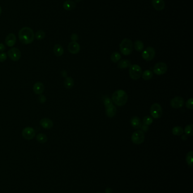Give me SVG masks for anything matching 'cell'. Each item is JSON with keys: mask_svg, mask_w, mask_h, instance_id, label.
<instances>
[{"mask_svg": "<svg viewBox=\"0 0 193 193\" xmlns=\"http://www.w3.org/2000/svg\"><path fill=\"white\" fill-rule=\"evenodd\" d=\"M63 7L65 10H73L76 7V4L75 2L71 0H66L65 1L63 4Z\"/></svg>", "mask_w": 193, "mask_h": 193, "instance_id": "cell-17", "label": "cell"}, {"mask_svg": "<svg viewBox=\"0 0 193 193\" xmlns=\"http://www.w3.org/2000/svg\"><path fill=\"white\" fill-rule=\"evenodd\" d=\"M7 59V55L5 53H1L0 54V62H4Z\"/></svg>", "mask_w": 193, "mask_h": 193, "instance_id": "cell-34", "label": "cell"}, {"mask_svg": "<svg viewBox=\"0 0 193 193\" xmlns=\"http://www.w3.org/2000/svg\"><path fill=\"white\" fill-rule=\"evenodd\" d=\"M150 113L154 119L161 118L163 114V110L161 106L157 103L153 104L151 107Z\"/></svg>", "mask_w": 193, "mask_h": 193, "instance_id": "cell-6", "label": "cell"}, {"mask_svg": "<svg viewBox=\"0 0 193 193\" xmlns=\"http://www.w3.org/2000/svg\"><path fill=\"white\" fill-rule=\"evenodd\" d=\"M129 76L130 78L134 80L140 79L142 74L141 67L138 64H133L129 67Z\"/></svg>", "mask_w": 193, "mask_h": 193, "instance_id": "cell-4", "label": "cell"}, {"mask_svg": "<svg viewBox=\"0 0 193 193\" xmlns=\"http://www.w3.org/2000/svg\"><path fill=\"white\" fill-rule=\"evenodd\" d=\"M40 124L43 128L46 129H52L53 127V122L48 118H43L40 120Z\"/></svg>", "mask_w": 193, "mask_h": 193, "instance_id": "cell-13", "label": "cell"}, {"mask_svg": "<svg viewBox=\"0 0 193 193\" xmlns=\"http://www.w3.org/2000/svg\"><path fill=\"white\" fill-rule=\"evenodd\" d=\"M186 107L189 110H193V99L192 98H190L189 99L188 101L186 102Z\"/></svg>", "mask_w": 193, "mask_h": 193, "instance_id": "cell-33", "label": "cell"}, {"mask_svg": "<svg viewBox=\"0 0 193 193\" xmlns=\"http://www.w3.org/2000/svg\"><path fill=\"white\" fill-rule=\"evenodd\" d=\"M120 50L124 55H129L133 50V43L131 40L125 38L120 44Z\"/></svg>", "mask_w": 193, "mask_h": 193, "instance_id": "cell-3", "label": "cell"}, {"mask_svg": "<svg viewBox=\"0 0 193 193\" xmlns=\"http://www.w3.org/2000/svg\"><path fill=\"white\" fill-rule=\"evenodd\" d=\"M22 136L24 139L31 140L33 139L36 136V132L34 129L31 127H26L22 130Z\"/></svg>", "mask_w": 193, "mask_h": 193, "instance_id": "cell-9", "label": "cell"}, {"mask_svg": "<svg viewBox=\"0 0 193 193\" xmlns=\"http://www.w3.org/2000/svg\"><path fill=\"white\" fill-rule=\"evenodd\" d=\"M121 55L118 52H114L111 56V59L114 63H116L121 59Z\"/></svg>", "mask_w": 193, "mask_h": 193, "instance_id": "cell-28", "label": "cell"}, {"mask_svg": "<svg viewBox=\"0 0 193 193\" xmlns=\"http://www.w3.org/2000/svg\"><path fill=\"white\" fill-rule=\"evenodd\" d=\"M181 138H182V139L183 140H186V139H187V138H188V137H187V136L186 135H183Z\"/></svg>", "mask_w": 193, "mask_h": 193, "instance_id": "cell-41", "label": "cell"}, {"mask_svg": "<svg viewBox=\"0 0 193 193\" xmlns=\"http://www.w3.org/2000/svg\"><path fill=\"white\" fill-rule=\"evenodd\" d=\"M142 58L145 61H151L155 58V49L152 47H147L145 49L142 54Z\"/></svg>", "mask_w": 193, "mask_h": 193, "instance_id": "cell-7", "label": "cell"}, {"mask_svg": "<svg viewBox=\"0 0 193 193\" xmlns=\"http://www.w3.org/2000/svg\"><path fill=\"white\" fill-rule=\"evenodd\" d=\"M144 48L143 43L140 40H137L134 43V48L137 52H142Z\"/></svg>", "mask_w": 193, "mask_h": 193, "instance_id": "cell-24", "label": "cell"}, {"mask_svg": "<svg viewBox=\"0 0 193 193\" xmlns=\"http://www.w3.org/2000/svg\"><path fill=\"white\" fill-rule=\"evenodd\" d=\"M153 72L150 70H145L142 74V78L145 80H149L153 77Z\"/></svg>", "mask_w": 193, "mask_h": 193, "instance_id": "cell-23", "label": "cell"}, {"mask_svg": "<svg viewBox=\"0 0 193 193\" xmlns=\"http://www.w3.org/2000/svg\"><path fill=\"white\" fill-rule=\"evenodd\" d=\"M62 74H62V76H63L64 77H66V76H67V72H66V71H63L62 72Z\"/></svg>", "mask_w": 193, "mask_h": 193, "instance_id": "cell-40", "label": "cell"}, {"mask_svg": "<svg viewBox=\"0 0 193 193\" xmlns=\"http://www.w3.org/2000/svg\"><path fill=\"white\" fill-rule=\"evenodd\" d=\"M5 50V45L3 43H0V52H2Z\"/></svg>", "mask_w": 193, "mask_h": 193, "instance_id": "cell-38", "label": "cell"}, {"mask_svg": "<svg viewBox=\"0 0 193 193\" xmlns=\"http://www.w3.org/2000/svg\"><path fill=\"white\" fill-rule=\"evenodd\" d=\"M131 126L135 129L140 128L142 126V123L140 118L137 116H134L130 120Z\"/></svg>", "mask_w": 193, "mask_h": 193, "instance_id": "cell-18", "label": "cell"}, {"mask_svg": "<svg viewBox=\"0 0 193 193\" xmlns=\"http://www.w3.org/2000/svg\"><path fill=\"white\" fill-rule=\"evenodd\" d=\"M183 133V129L181 127L176 126L172 129V133L174 136H181Z\"/></svg>", "mask_w": 193, "mask_h": 193, "instance_id": "cell-25", "label": "cell"}, {"mask_svg": "<svg viewBox=\"0 0 193 193\" xmlns=\"http://www.w3.org/2000/svg\"><path fill=\"white\" fill-rule=\"evenodd\" d=\"M71 40H73V41H76V40H78V35L76 33L72 34V35L71 36Z\"/></svg>", "mask_w": 193, "mask_h": 193, "instance_id": "cell-36", "label": "cell"}, {"mask_svg": "<svg viewBox=\"0 0 193 193\" xmlns=\"http://www.w3.org/2000/svg\"><path fill=\"white\" fill-rule=\"evenodd\" d=\"M46 100H47L46 99V98L44 96H43V95H40L39 96V101H40V103H44V102L46 101Z\"/></svg>", "mask_w": 193, "mask_h": 193, "instance_id": "cell-37", "label": "cell"}, {"mask_svg": "<svg viewBox=\"0 0 193 193\" xmlns=\"http://www.w3.org/2000/svg\"><path fill=\"white\" fill-rule=\"evenodd\" d=\"M116 112H117L116 107H115V106H114L113 105L110 107L106 108L105 113L107 116L109 118L114 117L116 114Z\"/></svg>", "mask_w": 193, "mask_h": 193, "instance_id": "cell-19", "label": "cell"}, {"mask_svg": "<svg viewBox=\"0 0 193 193\" xmlns=\"http://www.w3.org/2000/svg\"><path fill=\"white\" fill-rule=\"evenodd\" d=\"M74 84V81L71 77H66L64 81L65 88L70 89H71Z\"/></svg>", "mask_w": 193, "mask_h": 193, "instance_id": "cell-21", "label": "cell"}, {"mask_svg": "<svg viewBox=\"0 0 193 193\" xmlns=\"http://www.w3.org/2000/svg\"><path fill=\"white\" fill-rule=\"evenodd\" d=\"M145 133L141 130H138L134 132L131 136V141L135 145L142 144L145 141Z\"/></svg>", "mask_w": 193, "mask_h": 193, "instance_id": "cell-5", "label": "cell"}, {"mask_svg": "<svg viewBox=\"0 0 193 193\" xmlns=\"http://www.w3.org/2000/svg\"><path fill=\"white\" fill-rule=\"evenodd\" d=\"M8 56L11 60L16 62L21 58V53L18 49L12 48L8 51Z\"/></svg>", "mask_w": 193, "mask_h": 193, "instance_id": "cell-10", "label": "cell"}, {"mask_svg": "<svg viewBox=\"0 0 193 193\" xmlns=\"http://www.w3.org/2000/svg\"><path fill=\"white\" fill-rule=\"evenodd\" d=\"M44 89H45L44 85L41 82L36 83L33 86V92L38 95H41L44 91Z\"/></svg>", "mask_w": 193, "mask_h": 193, "instance_id": "cell-15", "label": "cell"}, {"mask_svg": "<svg viewBox=\"0 0 193 193\" xmlns=\"http://www.w3.org/2000/svg\"><path fill=\"white\" fill-rule=\"evenodd\" d=\"M36 139L41 144H44L47 141V137L45 134L39 133L36 136Z\"/></svg>", "mask_w": 193, "mask_h": 193, "instance_id": "cell-27", "label": "cell"}, {"mask_svg": "<svg viewBox=\"0 0 193 193\" xmlns=\"http://www.w3.org/2000/svg\"><path fill=\"white\" fill-rule=\"evenodd\" d=\"M16 36L13 33L9 34L5 38L6 44L9 47H13L16 44Z\"/></svg>", "mask_w": 193, "mask_h": 193, "instance_id": "cell-16", "label": "cell"}, {"mask_svg": "<svg viewBox=\"0 0 193 193\" xmlns=\"http://www.w3.org/2000/svg\"><path fill=\"white\" fill-rule=\"evenodd\" d=\"M148 126L147 125H142L141 127H140V129H141V130L143 132H147L148 130Z\"/></svg>", "mask_w": 193, "mask_h": 193, "instance_id": "cell-35", "label": "cell"}, {"mask_svg": "<svg viewBox=\"0 0 193 193\" xmlns=\"http://www.w3.org/2000/svg\"><path fill=\"white\" fill-rule=\"evenodd\" d=\"M131 66V62L128 59H123L118 62L117 66L120 69H125Z\"/></svg>", "mask_w": 193, "mask_h": 193, "instance_id": "cell-22", "label": "cell"}, {"mask_svg": "<svg viewBox=\"0 0 193 193\" xmlns=\"http://www.w3.org/2000/svg\"><path fill=\"white\" fill-rule=\"evenodd\" d=\"M193 151H190L188 152L186 156V161L187 162V164L190 167L193 166Z\"/></svg>", "mask_w": 193, "mask_h": 193, "instance_id": "cell-26", "label": "cell"}, {"mask_svg": "<svg viewBox=\"0 0 193 193\" xmlns=\"http://www.w3.org/2000/svg\"><path fill=\"white\" fill-rule=\"evenodd\" d=\"M168 70L167 65L164 62H158L154 66L153 71L157 75L165 74Z\"/></svg>", "mask_w": 193, "mask_h": 193, "instance_id": "cell-8", "label": "cell"}, {"mask_svg": "<svg viewBox=\"0 0 193 193\" xmlns=\"http://www.w3.org/2000/svg\"><path fill=\"white\" fill-rule=\"evenodd\" d=\"M1 13H2V9H1V7L0 6V15L1 14Z\"/></svg>", "mask_w": 193, "mask_h": 193, "instance_id": "cell-42", "label": "cell"}, {"mask_svg": "<svg viewBox=\"0 0 193 193\" xmlns=\"http://www.w3.org/2000/svg\"><path fill=\"white\" fill-rule=\"evenodd\" d=\"M104 104L106 108L110 107L113 105L112 100L109 97H105L104 100Z\"/></svg>", "mask_w": 193, "mask_h": 193, "instance_id": "cell-32", "label": "cell"}, {"mask_svg": "<svg viewBox=\"0 0 193 193\" xmlns=\"http://www.w3.org/2000/svg\"><path fill=\"white\" fill-rule=\"evenodd\" d=\"M170 104L174 108H180L183 106L184 99L181 96H176L171 99Z\"/></svg>", "mask_w": 193, "mask_h": 193, "instance_id": "cell-11", "label": "cell"}, {"mask_svg": "<svg viewBox=\"0 0 193 193\" xmlns=\"http://www.w3.org/2000/svg\"><path fill=\"white\" fill-rule=\"evenodd\" d=\"M112 193V189L111 188H107L105 189V193Z\"/></svg>", "mask_w": 193, "mask_h": 193, "instance_id": "cell-39", "label": "cell"}, {"mask_svg": "<svg viewBox=\"0 0 193 193\" xmlns=\"http://www.w3.org/2000/svg\"><path fill=\"white\" fill-rule=\"evenodd\" d=\"M35 38L38 40H42L45 38V33L42 30H39L35 33Z\"/></svg>", "mask_w": 193, "mask_h": 193, "instance_id": "cell-29", "label": "cell"}, {"mask_svg": "<svg viewBox=\"0 0 193 193\" xmlns=\"http://www.w3.org/2000/svg\"><path fill=\"white\" fill-rule=\"evenodd\" d=\"M153 123V119L150 116H145L143 119V124L145 125L149 126Z\"/></svg>", "mask_w": 193, "mask_h": 193, "instance_id": "cell-31", "label": "cell"}, {"mask_svg": "<svg viewBox=\"0 0 193 193\" xmlns=\"http://www.w3.org/2000/svg\"><path fill=\"white\" fill-rule=\"evenodd\" d=\"M112 102L118 106H123L128 101V96L123 90H117L113 93Z\"/></svg>", "mask_w": 193, "mask_h": 193, "instance_id": "cell-2", "label": "cell"}, {"mask_svg": "<svg viewBox=\"0 0 193 193\" xmlns=\"http://www.w3.org/2000/svg\"><path fill=\"white\" fill-rule=\"evenodd\" d=\"M152 5L154 8L157 11L163 10L166 5L164 0H152Z\"/></svg>", "mask_w": 193, "mask_h": 193, "instance_id": "cell-14", "label": "cell"}, {"mask_svg": "<svg viewBox=\"0 0 193 193\" xmlns=\"http://www.w3.org/2000/svg\"><path fill=\"white\" fill-rule=\"evenodd\" d=\"M81 47L79 43L76 41H72L68 45V50L70 53L76 54L79 52Z\"/></svg>", "mask_w": 193, "mask_h": 193, "instance_id": "cell-12", "label": "cell"}, {"mask_svg": "<svg viewBox=\"0 0 193 193\" xmlns=\"http://www.w3.org/2000/svg\"><path fill=\"white\" fill-rule=\"evenodd\" d=\"M19 38L22 43L28 45L32 43L35 38V34L31 28L23 27L19 31Z\"/></svg>", "mask_w": 193, "mask_h": 193, "instance_id": "cell-1", "label": "cell"}, {"mask_svg": "<svg viewBox=\"0 0 193 193\" xmlns=\"http://www.w3.org/2000/svg\"><path fill=\"white\" fill-rule=\"evenodd\" d=\"M53 52L54 53L57 57H61L64 54V50L61 45L56 44L54 46Z\"/></svg>", "mask_w": 193, "mask_h": 193, "instance_id": "cell-20", "label": "cell"}, {"mask_svg": "<svg viewBox=\"0 0 193 193\" xmlns=\"http://www.w3.org/2000/svg\"><path fill=\"white\" fill-rule=\"evenodd\" d=\"M101 193V192H98V193Z\"/></svg>", "mask_w": 193, "mask_h": 193, "instance_id": "cell-43", "label": "cell"}, {"mask_svg": "<svg viewBox=\"0 0 193 193\" xmlns=\"http://www.w3.org/2000/svg\"><path fill=\"white\" fill-rule=\"evenodd\" d=\"M193 124H190L185 127V130L183 131H185V133H186V134H187L189 136H193Z\"/></svg>", "mask_w": 193, "mask_h": 193, "instance_id": "cell-30", "label": "cell"}]
</instances>
